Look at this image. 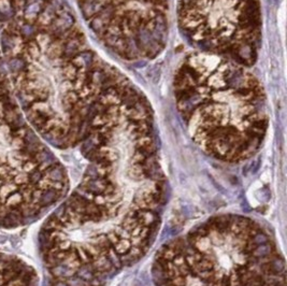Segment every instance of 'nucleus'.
I'll use <instances>...</instances> for the list:
<instances>
[{
    "label": "nucleus",
    "instance_id": "7ed1b4c3",
    "mask_svg": "<svg viewBox=\"0 0 287 286\" xmlns=\"http://www.w3.org/2000/svg\"><path fill=\"white\" fill-rule=\"evenodd\" d=\"M173 93L187 131L209 156L237 164L260 150L269 126L268 103L250 67L191 53L177 67Z\"/></svg>",
    "mask_w": 287,
    "mask_h": 286
},
{
    "label": "nucleus",
    "instance_id": "423d86ee",
    "mask_svg": "<svg viewBox=\"0 0 287 286\" xmlns=\"http://www.w3.org/2000/svg\"><path fill=\"white\" fill-rule=\"evenodd\" d=\"M181 30L199 52L254 65L261 38L257 0H177Z\"/></svg>",
    "mask_w": 287,
    "mask_h": 286
},
{
    "label": "nucleus",
    "instance_id": "0eeeda50",
    "mask_svg": "<svg viewBox=\"0 0 287 286\" xmlns=\"http://www.w3.org/2000/svg\"><path fill=\"white\" fill-rule=\"evenodd\" d=\"M102 44L128 62L156 58L169 33V0H77Z\"/></svg>",
    "mask_w": 287,
    "mask_h": 286
},
{
    "label": "nucleus",
    "instance_id": "f03ea898",
    "mask_svg": "<svg viewBox=\"0 0 287 286\" xmlns=\"http://www.w3.org/2000/svg\"><path fill=\"white\" fill-rule=\"evenodd\" d=\"M33 29L22 37V68L14 74L27 118L57 149L81 144L109 68L89 47L68 7L36 6Z\"/></svg>",
    "mask_w": 287,
    "mask_h": 286
},
{
    "label": "nucleus",
    "instance_id": "39448f33",
    "mask_svg": "<svg viewBox=\"0 0 287 286\" xmlns=\"http://www.w3.org/2000/svg\"><path fill=\"white\" fill-rule=\"evenodd\" d=\"M67 170L26 123L8 89L0 91V228L27 226L69 194Z\"/></svg>",
    "mask_w": 287,
    "mask_h": 286
},
{
    "label": "nucleus",
    "instance_id": "20e7f679",
    "mask_svg": "<svg viewBox=\"0 0 287 286\" xmlns=\"http://www.w3.org/2000/svg\"><path fill=\"white\" fill-rule=\"evenodd\" d=\"M152 277L156 286H286V265L259 220L220 214L161 245Z\"/></svg>",
    "mask_w": 287,
    "mask_h": 286
},
{
    "label": "nucleus",
    "instance_id": "f257e3e1",
    "mask_svg": "<svg viewBox=\"0 0 287 286\" xmlns=\"http://www.w3.org/2000/svg\"><path fill=\"white\" fill-rule=\"evenodd\" d=\"M88 166L38 237L45 286H106L141 260L168 199L151 106L109 68L81 142Z\"/></svg>",
    "mask_w": 287,
    "mask_h": 286
}]
</instances>
